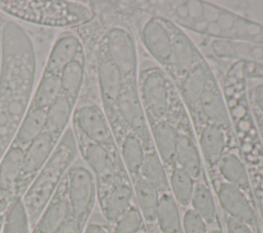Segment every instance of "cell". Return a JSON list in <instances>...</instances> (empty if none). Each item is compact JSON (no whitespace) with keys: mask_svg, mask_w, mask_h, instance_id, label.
<instances>
[{"mask_svg":"<svg viewBox=\"0 0 263 233\" xmlns=\"http://www.w3.org/2000/svg\"><path fill=\"white\" fill-rule=\"evenodd\" d=\"M2 223H3V219L0 220V233H1V228H2Z\"/></svg>","mask_w":263,"mask_h":233,"instance_id":"50","label":"cell"},{"mask_svg":"<svg viewBox=\"0 0 263 233\" xmlns=\"http://www.w3.org/2000/svg\"><path fill=\"white\" fill-rule=\"evenodd\" d=\"M208 233H224L222 224L220 223V224H218V225H216V226L210 227L209 230H208Z\"/></svg>","mask_w":263,"mask_h":233,"instance_id":"47","label":"cell"},{"mask_svg":"<svg viewBox=\"0 0 263 233\" xmlns=\"http://www.w3.org/2000/svg\"><path fill=\"white\" fill-rule=\"evenodd\" d=\"M96 67L101 106L113 129L116 122L115 107L119 94L124 86V81L118 68L110 59L101 42H99L98 45Z\"/></svg>","mask_w":263,"mask_h":233,"instance_id":"15","label":"cell"},{"mask_svg":"<svg viewBox=\"0 0 263 233\" xmlns=\"http://www.w3.org/2000/svg\"><path fill=\"white\" fill-rule=\"evenodd\" d=\"M116 122L113 127L115 139L129 131L136 134L146 150L153 147L150 125L139 96L137 83L124 84L115 107Z\"/></svg>","mask_w":263,"mask_h":233,"instance_id":"9","label":"cell"},{"mask_svg":"<svg viewBox=\"0 0 263 233\" xmlns=\"http://www.w3.org/2000/svg\"><path fill=\"white\" fill-rule=\"evenodd\" d=\"M248 99L254 118L263 120V81L248 89Z\"/></svg>","mask_w":263,"mask_h":233,"instance_id":"40","label":"cell"},{"mask_svg":"<svg viewBox=\"0 0 263 233\" xmlns=\"http://www.w3.org/2000/svg\"><path fill=\"white\" fill-rule=\"evenodd\" d=\"M84 228L76 219L70 217L53 233H83Z\"/></svg>","mask_w":263,"mask_h":233,"instance_id":"43","label":"cell"},{"mask_svg":"<svg viewBox=\"0 0 263 233\" xmlns=\"http://www.w3.org/2000/svg\"><path fill=\"white\" fill-rule=\"evenodd\" d=\"M75 107V103H73L67 96L61 94L46 109L45 131L58 142L68 128V124L72 119Z\"/></svg>","mask_w":263,"mask_h":233,"instance_id":"29","label":"cell"},{"mask_svg":"<svg viewBox=\"0 0 263 233\" xmlns=\"http://www.w3.org/2000/svg\"><path fill=\"white\" fill-rule=\"evenodd\" d=\"M58 143L48 132L43 131L25 149L21 174L14 188L16 198H22L32 181L51 156Z\"/></svg>","mask_w":263,"mask_h":233,"instance_id":"16","label":"cell"},{"mask_svg":"<svg viewBox=\"0 0 263 233\" xmlns=\"http://www.w3.org/2000/svg\"><path fill=\"white\" fill-rule=\"evenodd\" d=\"M142 13L137 23L139 39L152 61L167 74L172 60V34L168 23L163 17Z\"/></svg>","mask_w":263,"mask_h":233,"instance_id":"14","label":"cell"},{"mask_svg":"<svg viewBox=\"0 0 263 233\" xmlns=\"http://www.w3.org/2000/svg\"><path fill=\"white\" fill-rule=\"evenodd\" d=\"M206 174L215 176L221 179L222 181L238 188L250 198L254 199L249 172L241 157L237 143L226 151V153L220 159L216 169L212 172H208Z\"/></svg>","mask_w":263,"mask_h":233,"instance_id":"22","label":"cell"},{"mask_svg":"<svg viewBox=\"0 0 263 233\" xmlns=\"http://www.w3.org/2000/svg\"><path fill=\"white\" fill-rule=\"evenodd\" d=\"M83 233H112L111 226L105 222L88 221Z\"/></svg>","mask_w":263,"mask_h":233,"instance_id":"45","label":"cell"},{"mask_svg":"<svg viewBox=\"0 0 263 233\" xmlns=\"http://www.w3.org/2000/svg\"><path fill=\"white\" fill-rule=\"evenodd\" d=\"M146 227L144 219L134 203L115 223L111 225L112 233H139Z\"/></svg>","mask_w":263,"mask_h":233,"instance_id":"38","label":"cell"},{"mask_svg":"<svg viewBox=\"0 0 263 233\" xmlns=\"http://www.w3.org/2000/svg\"><path fill=\"white\" fill-rule=\"evenodd\" d=\"M254 120H255V123H256V126H257V131H258L259 138H260L261 143L263 145V120L258 119V118H254Z\"/></svg>","mask_w":263,"mask_h":233,"instance_id":"46","label":"cell"},{"mask_svg":"<svg viewBox=\"0 0 263 233\" xmlns=\"http://www.w3.org/2000/svg\"><path fill=\"white\" fill-rule=\"evenodd\" d=\"M62 94L77 103L80 95L84 76H85V55L84 53L77 56L60 73Z\"/></svg>","mask_w":263,"mask_h":233,"instance_id":"33","label":"cell"},{"mask_svg":"<svg viewBox=\"0 0 263 233\" xmlns=\"http://www.w3.org/2000/svg\"><path fill=\"white\" fill-rule=\"evenodd\" d=\"M45 125L46 110L28 107L11 144H14L25 150L37 137L45 131Z\"/></svg>","mask_w":263,"mask_h":233,"instance_id":"30","label":"cell"},{"mask_svg":"<svg viewBox=\"0 0 263 233\" xmlns=\"http://www.w3.org/2000/svg\"><path fill=\"white\" fill-rule=\"evenodd\" d=\"M178 125V139L176 146V165L185 169L195 181L201 179L206 172L197 144L191 119L180 98L177 100L172 113Z\"/></svg>","mask_w":263,"mask_h":233,"instance_id":"11","label":"cell"},{"mask_svg":"<svg viewBox=\"0 0 263 233\" xmlns=\"http://www.w3.org/2000/svg\"><path fill=\"white\" fill-rule=\"evenodd\" d=\"M140 176L152 185L159 194L170 191L167 170L154 147L145 151Z\"/></svg>","mask_w":263,"mask_h":233,"instance_id":"34","label":"cell"},{"mask_svg":"<svg viewBox=\"0 0 263 233\" xmlns=\"http://www.w3.org/2000/svg\"><path fill=\"white\" fill-rule=\"evenodd\" d=\"M243 71L247 79L263 81V65L253 62H243Z\"/></svg>","mask_w":263,"mask_h":233,"instance_id":"42","label":"cell"},{"mask_svg":"<svg viewBox=\"0 0 263 233\" xmlns=\"http://www.w3.org/2000/svg\"><path fill=\"white\" fill-rule=\"evenodd\" d=\"M72 129L76 137L111 150H118L107 115L102 106L92 101H86L75 107L72 115Z\"/></svg>","mask_w":263,"mask_h":233,"instance_id":"12","label":"cell"},{"mask_svg":"<svg viewBox=\"0 0 263 233\" xmlns=\"http://www.w3.org/2000/svg\"><path fill=\"white\" fill-rule=\"evenodd\" d=\"M152 144L167 172L176 165L175 154L178 139V125L173 114L168 118L149 124Z\"/></svg>","mask_w":263,"mask_h":233,"instance_id":"24","label":"cell"},{"mask_svg":"<svg viewBox=\"0 0 263 233\" xmlns=\"http://www.w3.org/2000/svg\"><path fill=\"white\" fill-rule=\"evenodd\" d=\"M182 230L183 233H208L209 226L198 213L187 207L182 211Z\"/></svg>","mask_w":263,"mask_h":233,"instance_id":"39","label":"cell"},{"mask_svg":"<svg viewBox=\"0 0 263 233\" xmlns=\"http://www.w3.org/2000/svg\"><path fill=\"white\" fill-rule=\"evenodd\" d=\"M1 233H31V226L22 199H16L7 210Z\"/></svg>","mask_w":263,"mask_h":233,"instance_id":"37","label":"cell"},{"mask_svg":"<svg viewBox=\"0 0 263 233\" xmlns=\"http://www.w3.org/2000/svg\"><path fill=\"white\" fill-rule=\"evenodd\" d=\"M135 204L140 210L148 231L156 227V216L160 194L141 176L133 183Z\"/></svg>","mask_w":263,"mask_h":233,"instance_id":"27","label":"cell"},{"mask_svg":"<svg viewBox=\"0 0 263 233\" xmlns=\"http://www.w3.org/2000/svg\"><path fill=\"white\" fill-rule=\"evenodd\" d=\"M64 179L71 217L85 227L97 201L95 176L85 164L73 162Z\"/></svg>","mask_w":263,"mask_h":233,"instance_id":"10","label":"cell"},{"mask_svg":"<svg viewBox=\"0 0 263 233\" xmlns=\"http://www.w3.org/2000/svg\"><path fill=\"white\" fill-rule=\"evenodd\" d=\"M0 9L18 20L53 27L84 25L95 17L88 5L76 1H0Z\"/></svg>","mask_w":263,"mask_h":233,"instance_id":"5","label":"cell"},{"mask_svg":"<svg viewBox=\"0 0 263 233\" xmlns=\"http://www.w3.org/2000/svg\"><path fill=\"white\" fill-rule=\"evenodd\" d=\"M132 8L163 17L210 40L263 42V25L205 1H141Z\"/></svg>","mask_w":263,"mask_h":233,"instance_id":"2","label":"cell"},{"mask_svg":"<svg viewBox=\"0 0 263 233\" xmlns=\"http://www.w3.org/2000/svg\"><path fill=\"white\" fill-rule=\"evenodd\" d=\"M75 138L78 152L81 154L85 165L95 176L97 195L107 190L117 181L128 178L118 150H111L76 135Z\"/></svg>","mask_w":263,"mask_h":233,"instance_id":"8","label":"cell"},{"mask_svg":"<svg viewBox=\"0 0 263 233\" xmlns=\"http://www.w3.org/2000/svg\"><path fill=\"white\" fill-rule=\"evenodd\" d=\"M70 217L71 211L66 195L65 179H63L53 196L31 229V233H53Z\"/></svg>","mask_w":263,"mask_h":233,"instance_id":"25","label":"cell"},{"mask_svg":"<svg viewBox=\"0 0 263 233\" xmlns=\"http://www.w3.org/2000/svg\"><path fill=\"white\" fill-rule=\"evenodd\" d=\"M214 78L215 74L202 55L184 77L174 83L190 119L195 114L202 93Z\"/></svg>","mask_w":263,"mask_h":233,"instance_id":"19","label":"cell"},{"mask_svg":"<svg viewBox=\"0 0 263 233\" xmlns=\"http://www.w3.org/2000/svg\"><path fill=\"white\" fill-rule=\"evenodd\" d=\"M82 53L84 49L80 38L73 32L62 33L51 46L42 74L60 75L68 64Z\"/></svg>","mask_w":263,"mask_h":233,"instance_id":"23","label":"cell"},{"mask_svg":"<svg viewBox=\"0 0 263 233\" xmlns=\"http://www.w3.org/2000/svg\"><path fill=\"white\" fill-rule=\"evenodd\" d=\"M77 152L78 147L74 131L72 127H68L57 144L51 156L21 198L31 229L73 164Z\"/></svg>","mask_w":263,"mask_h":233,"instance_id":"3","label":"cell"},{"mask_svg":"<svg viewBox=\"0 0 263 233\" xmlns=\"http://www.w3.org/2000/svg\"><path fill=\"white\" fill-rule=\"evenodd\" d=\"M191 122L193 127L201 123H210L233 132L229 109L216 77L202 93Z\"/></svg>","mask_w":263,"mask_h":233,"instance_id":"18","label":"cell"},{"mask_svg":"<svg viewBox=\"0 0 263 233\" xmlns=\"http://www.w3.org/2000/svg\"><path fill=\"white\" fill-rule=\"evenodd\" d=\"M170 193L180 208L189 207L196 181L183 168L175 165L168 172Z\"/></svg>","mask_w":263,"mask_h":233,"instance_id":"35","label":"cell"},{"mask_svg":"<svg viewBox=\"0 0 263 233\" xmlns=\"http://www.w3.org/2000/svg\"><path fill=\"white\" fill-rule=\"evenodd\" d=\"M156 229L159 233H183L182 212L170 191L159 196Z\"/></svg>","mask_w":263,"mask_h":233,"instance_id":"31","label":"cell"},{"mask_svg":"<svg viewBox=\"0 0 263 233\" xmlns=\"http://www.w3.org/2000/svg\"><path fill=\"white\" fill-rule=\"evenodd\" d=\"M116 143L122 164L133 183L140 177L146 149L142 141L129 131H124L117 139Z\"/></svg>","mask_w":263,"mask_h":233,"instance_id":"28","label":"cell"},{"mask_svg":"<svg viewBox=\"0 0 263 233\" xmlns=\"http://www.w3.org/2000/svg\"><path fill=\"white\" fill-rule=\"evenodd\" d=\"M193 128L204 167L212 172L226 151L236 143L234 131L210 123H201Z\"/></svg>","mask_w":263,"mask_h":233,"instance_id":"17","label":"cell"},{"mask_svg":"<svg viewBox=\"0 0 263 233\" xmlns=\"http://www.w3.org/2000/svg\"><path fill=\"white\" fill-rule=\"evenodd\" d=\"M1 50L0 159L30 105L36 68L31 40L14 22H7L3 27Z\"/></svg>","mask_w":263,"mask_h":233,"instance_id":"1","label":"cell"},{"mask_svg":"<svg viewBox=\"0 0 263 233\" xmlns=\"http://www.w3.org/2000/svg\"><path fill=\"white\" fill-rule=\"evenodd\" d=\"M226 233H256L251 227L235 221L229 217L223 216Z\"/></svg>","mask_w":263,"mask_h":233,"instance_id":"41","label":"cell"},{"mask_svg":"<svg viewBox=\"0 0 263 233\" xmlns=\"http://www.w3.org/2000/svg\"><path fill=\"white\" fill-rule=\"evenodd\" d=\"M102 216L111 226L135 203L133 185L128 178L121 179L97 195Z\"/></svg>","mask_w":263,"mask_h":233,"instance_id":"21","label":"cell"},{"mask_svg":"<svg viewBox=\"0 0 263 233\" xmlns=\"http://www.w3.org/2000/svg\"><path fill=\"white\" fill-rule=\"evenodd\" d=\"M16 199L18 198L15 197L12 191L0 190V220L4 219L7 210Z\"/></svg>","mask_w":263,"mask_h":233,"instance_id":"44","label":"cell"},{"mask_svg":"<svg viewBox=\"0 0 263 233\" xmlns=\"http://www.w3.org/2000/svg\"><path fill=\"white\" fill-rule=\"evenodd\" d=\"M100 42L118 68L124 84L137 83L140 63L136 37L129 26L123 23L111 25Z\"/></svg>","mask_w":263,"mask_h":233,"instance_id":"7","label":"cell"},{"mask_svg":"<svg viewBox=\"0 0 263 233\" xmlns=\"http://www.w3.org/2000/svg\"><path fill=\"white\" fill-rule=\"evenodd\" d=\"M148 232H149V233H159L156 228H154V229H152V230H150V231H148Z\"/></svg>","mask_w":263,"mask_h":233,"instance_id":"49","label":"cell"},{"mask_svg":"<svg viewBox=\"0 0 263 233\" xmlns=\"http://www.w3.org/2000/svg\"><path fill=\"white\" fill-rule=\"evenodd\" d=\"M208 178L223 216L248 225L256 233H261L260 218L255 200L238 188L215 176H208Z\"/></svg>","mask_w":263,"mask_h":233,"instance_id":"13","label":"cell"},{"mask_svg":"<svg viewBox=\"0 0 263 233\" xmlns=\"http://www.w3.org/2000/svg\"><path fill=\"white\" fill-rule=\"evenodd\" d=\"M167 23L172 34V60L167 75L176 83L193 68L202 54L184 30L170 21Z\"/></svg>","mask_w":263,"mask_h":233,"instance_id":"20","label":"cell"},{"mask_svg":"<svg viewBox=\"0 0 263 233\" xmlns=\"http://www.w3.org/2000/svg\"><path fill=\"white\" fill-rule=\"evenodd\" d=\"M62 94L59 75L42 74L31 96L29 107L46 110Z\"/></svg>","mask_w":263,"mask_h":233,"instance_id":"36","label":"cell"},{"mask_svg":"<svg viewBox=\"0 0 263 233\" xmlns=\"http://www.w3.org/2000/svg\"><path fill=\"white\" fill-rule=\"evenodd\" d=\"M137 87L149 124L168 118L179 95L165 71L154 62L140 64Z\"/></svg>","mask_w":263,"mask_h":233,"instance_id":"6","label":"cell"},{"mask_svg":"<svg viewBox=\"0 0 263 233\" xmlns=\"http://www.w3.org/2000/svg\"><path fill=\"white\" fill-rule=\"evenodd\" d=\"M189 207L203 219L209 228L221 223L217 201L206 173L196 181Z\"/></svg>","mask_w":263,"mask_h":233,"instance_id":"26","label":"cell"},{"mask_svg":"<svg viewBox=\"0 0 263 233\" xmlns=\"http://www.w3.org/2000/svg\"><path fill=\"white\" fill-rule=\"evenodd\" d=\"M229 112L235 140L249 172L253 196L263 227V145L247 102L232 105Z\"/></svg>","mask_w":263,"mask_h":233,"instance_id":"4","label":"cell"},{"mask_svg":"<svg viewBox=\"0 0 263 233\" xmlns=\"http://www.w3.org/2000/svg\"><path fill=\"white\" fill-rule=\"evenodd\" d=\"M24 152L23 148L10 144L3 154L0 159V190L12 191L14 193L23 166Z\"/></svg>","mask_w":263,"mask_h":233,"instance_id":"32","label":"cell"},{"mask_svg":"<svg viewBox=\"0 0 263 233\" xmlns=\"http://www.w3.org/2000/svg\"><path fill=\"white\" fill-rule=\"evenodd\" d=\"M139 233H149V232H148V230H147V228H146V227H145V228H144V229H142V230H141V231H140V232H139Z\"/></svg>","mask_w":263,"mask_h":233,"instance_id":"48","label":"cell"}]
</instances>
